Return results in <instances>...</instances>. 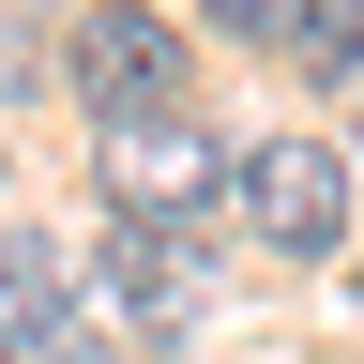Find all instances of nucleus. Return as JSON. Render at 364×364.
Here are the masks:
<instances>
[{"instance_id":"obj_1","label":"nucleus","mask_w":364,"mask_h":364,"mask_svg":"<svg viewBox=\"0 0 364 364\" xmlns=\"http://www.w3.org/2000/svg\"><path fill=\"white\" fill-rule=\"evenodd\" d=\"M228 198L273 258H334L349 243V152L334 136H258V152H228Z\"/></svg>"},{"instance_id":"obj_2","label":"nucleus","mask_w":364,"mask_h":364,"mask_svg":"<svg viewBox=\"0 0 364 364\" xmlns=\"http://www.w3.org/2000/svg\"><path fill=\"white\" fill-rule=\"evenodd\" d=\"M107 198H122L136 228H198V213L228 198V136H213L198 107H136V122H107Z\"/></svg>"},{"instance_id":"obj_3","label":"nucleus","mask_w":364,"mask_h":364,"mask_svg":"<svg viewBox=\"0 0 364 364\" xmlns=\"http://www.w3.org/2000/svg\"><path fill=\"white\" fill-rule=\"evenodd\" d=\"M76 91L107 122H136V107H182V31L152 16V0H107V16L76 31Z\"/></svg>"},{"instance_id":"obj_4","label":"nucleus","mask_w":364,"mask_h":364,"mask_svg":"<svg viewBox=\"0 0 364 364\" xmlns=\"http://www.w3.org/2000/svg\"><path fill=\"white\" fill-rule=\"evenodd\" d=\"M91 289H107L122 318H152V334H167V318L198 304V228H136V213H122L107 258H91Z\"/></svg>"},{"instance_id":"obj_5","label":"nucleus","mask_w":364,"mask_h":364,"mask_svg":"<svg viewBox=\"0 0 364 364\" xmlns=\"http://www.w3.org/2000/svg\"><path fill=\"white\" fill-rule=\"evenodd\" d=\"M61 318H76V258L46 243V228H0V349L61 334Z\"/></svg>"},{"instance_id":"obj_6","label":"nucleus","mask_w":364,"mask_h":364,"mask_svg":"<svg viewBox=\"0 0 364 364\" xmlns=\"http://www.w3.org/2000/svg\"><path fill=\"white\" fill-rule=\"evenodd\" d=\"M273 61H304V76H349L364 91V0H289V46Z\"/></svg>"},{"instance_id":"obj_7","label":"nucleus","mask_w":364,"mask_h":364,"mask_svg":"<svg viewBox=\"0 0 364 364\" xmlns=\"http://www.w3.org/2000/svg\"><path fill=\"white\" fill-rule=\"evenodd\" d=\"M198 16H213L228 46H289V0H198Z\"/></svg>"},{"instance_id":"obj_8","label":"nucleus","mask_w":364,"mask_h":364,"mask_svg":"<svg viewBox=\"0 0 364 364\" xmlns=\"http://www.w3.org/2000/svg\"><path fill=\"white\" fill-rule=\"evenodd\" d=\"M31 76H46V61H31V31H0V91H31Z\"/></svg>"},{"instance_id":"obj_9","label":"nucleus","mask_w":364,"mask_h":364,"mask_svg":"<svg viewBox=\"0 0 364 364\" xmlns=\"http://www.w3.org/2000/svg\"><path fill=\"white\" fill-rule=\"evenodd\" d=\"M0 364H31V349H0Z\"/></svg>"}]
</instances>
